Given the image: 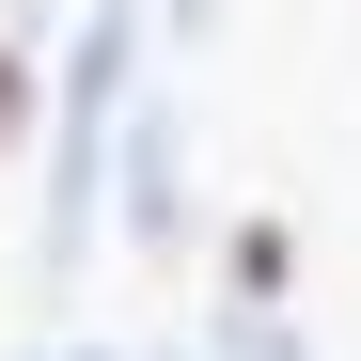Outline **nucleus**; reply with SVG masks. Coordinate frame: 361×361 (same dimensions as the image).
I'll list each match as a JSON object with an SVG mask.
<instances>
[{"instance_id": "nucleus-1", "label": "nucleus", "mask_w": 361, "mask_h": 361, "mask_svg": "<svg viewBox=\"0 0 361 361\" xmlns=\"http://www.w3.org/2000/svg\"><path fill=\"white\" fill-rule=\"evenodd\" d=\"M220 298H235V314H283V298H298V220L283 204H252L220 235Z\"/></svg>"}, {"instance_id": "nucleus-2", "label": "nucleus", "mask_w": 361, "mask_h": 361, "mask_svg": "<svg viewBox=\"0 0 361 361\" xmlns=\"http://www.w3.org/2000/svg\"><path fill=\"white\" fill-rule=\"evenodd\" d=\"M32 142H47V79H32V47L0 32V173H16Z\"/></svg>"}, {"instance_id": "nucleus-3", "label": "nucleus", "mask_w": 361, "mask_h": 361, "mask_svg": "<svg viewBox=\"0 0 361 361\" xmlns=\"http://www.w3.org/2000/svg\"><path fill=\"white\" fill-rule=\"evenodd\" d=\"M32 361H126V345H32Z\"/></svg>"}]
</instances>
